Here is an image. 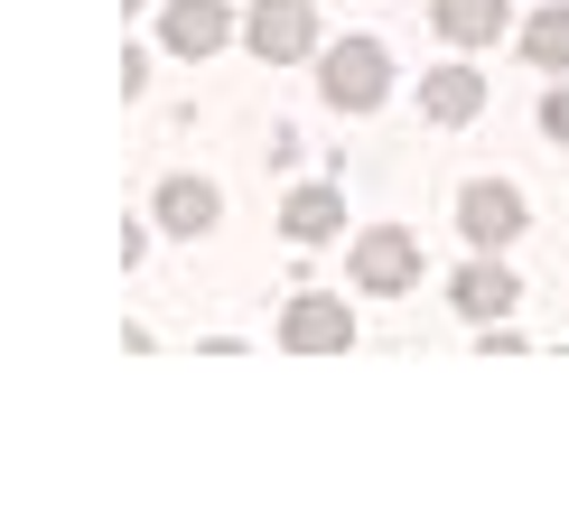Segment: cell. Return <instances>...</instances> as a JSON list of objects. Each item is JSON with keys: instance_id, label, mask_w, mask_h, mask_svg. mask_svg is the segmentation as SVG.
<instances>
[{"instance_id": "277c9868", "label": "cell", "mask_w": 569, "mask_h": 532, "mask_svg": "<svg viewBox=\"0 0 569 532\" xmlns=\"http://www.w3.org/2000/svg\"><path fill=\"white\" fill-rule=\"evenodd\" d=\"M280 346H290V355H337V346H355V308L327 299V289H308V299H290V318H280Z\"/></svg>"}, {"instance_id": "8992f818", "label": "cell", "mask_w": 569, "mask_h": 532, "mask_svg": "<svg viewBox=\"0 0 569 532\" xmlns=\"http://www.w3.org/2000/svg\"><path fill=\"white\" fill-rule=\"evenodd\" d=\"M159 38H169V57H216V47L233 38V10L224 0H169Z\"/></svg>"}, {"instance_id": "8fae6325", "label": "cell", "mask_w": 569, "mask_h": 532, "mask_svg": "<svg viewBox=\"0 0 569 532\" xmlns=\"http://www.w3.org/2000/svg\"><path fill=\"white\" fill-rule=\"evenodd\" d=\"M513 299H523V289H513L505 262H477V272H458V308H467V318H505Z\"/></svg>"}, {"instance_id": "7a4b0ae2", "label": "cell", "mask_w": 569, "mask_h": 532, "mask_svg": "<svg viewBox=\"0 0 569 532\" xmlns=\"http://www.w3.org/2000/svg\"><path fill=\"white\" fill-rule=\"evenodd\" d=\"M243 47H252L262 66H299L308 47H318V10H308V0H252Z\"/></svg>"}, {"instance_id": "6da1fadb", "label": "cell", "mask_w": 569, "mask_h": 532, "mask_svg": "<svg viewBox=\"0 0 569 532\" xmlns=\"http://www.w3.org/2000/svg\"><path fill=\"white\" fill-rule=\"evenodd\" d=\"M318 93H327L337 112H373V104L392 93V57H383L373 38H346V47H327V57H318Z\"/></svg>"}, {"instance_id": "ba28073f", "label": "cell", "mask_w": 569, "mask_h": 532, "mask_svg": "<svg viewBox=\"0 0 569 532\" xmlns=\"http://www.w3.org/2000/svg\"><path fill=\"white\" fill-rule=\"evenodd\" d=\"M216 215H224V197H216L206 178H169V187H159V225H169V234H187V244H197V234L216 225Z\"/></svg>"}, {"instance_id": "52a82bcc", "label": "cell", "mask_w": 569, "mask_h": 532, "mask_svg": "<svg viewBox=\"0 0 569 532\" xmlns=\"http://www.w3.org/2000/svg\"><path fill=\"white\" fill-rule=\"evenodd\" d=\"M420 112L448 122V131L477 122V112H486V76H477V66H430V76H420Z\"/></svg>"}, {"instance_id": "5b68a950", "label": "cell", "mask_w": 569, "mask_h": 532, "mask_svg": "<svg viewBox=\"0 0 569 532\" xmlns=\"http://www.w3.org/2000/svg\"><path fill=\"white\" fill-rule=\"evenodd\" d=\"M458 234H467V244H486V253H505L513 234H523V197L495 187V178H477V187L458 197Z\"/></svg>"}, {"instance_id": "3957f363", "label": "cell", "mask_w": 569, "mask_h": 532, "mask_svg": "<svg viewBox=\"0 0 569 532\" xmlns=\"http://www.w3.org/2000/svg\"><path fill=\"white\" fill-rule=\"evenodd\" d=\"M420 280V244L401 225H373L365 244H355V289H373V299H392V289Z\"/></svg>"}, {"instance_id": "4fadbf2b", "label": "cell", "mask_w": 569, "mask_h": 532, "mask_svg": "<svg viewBox=\"0 0 569 532\" xmlns=\"http://www.w3.org/2000/svg\"><path fill=\"white\" fill-rule=\"evenodd\" d=\"M541 131H551V140H569V85H551V93H541Z\"/></svg>"}, {"instance_id": "30bf717a", "label": "cell", "mask_w": 569, "mask_h": 532, "mask_svg": "<svg viewBox=\"0 0 569 532\" xmlns=\"http://www.w3.org/2000/svg\"><path fill=\"white\" fill-rule=\"evenodd\" d=\"M430 19H439L448 47H486V38H505V0H430Z\"/></svg>"}, {"instance_id": "7c38bea8", "label": "cell", "mask_w": 569, "mask_h": 532, "mask_svg": "<svg viewBox=\"0 0 569 532\" xmlns=\"http://www.w3.org/2000/svg\"><path fill=\"white\" fill-rule=\"evenodd\" d=\"M523 57L541 66V76H569V0L532 10V29H523Z\"/></svg>"}, {"instance_id": "9c48e42d", "label": "cell", "mask_w": 569, "mask_h": 532, "mask_svg": "<svg viewBox=\"0 0 569 532\" xmlns=\"http://www.w3.org/2000/svg\"><path fill=\"white\" fill-rule=\"evenodd\" d=\"M337 225H346V197H337V187H299V197L280 206V234H290V244H327Z\"/></svg>"}]
</instances>
